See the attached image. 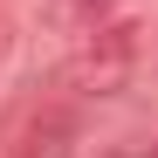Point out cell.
<instances>
[{
	"mask_svg": "<svg viewBox=\"0 0 158 158\" xmlns=\"http://www.w3.org/2000/svg\"><path fill=\"white\" fill-rule=\"evenodd\" d=\"M131 69H138V14H110V21L76 28L62 83H69V96H117L131 83Z\"/></svg>",
	"mask_w": 158,
	"mask_h": 158,
	"instance_id": "6da1fadb",
	"label": "cell"
},
{
	"mask_svg": "<svg viewBox=\"0 0 158 158\" xmlns=\"http://www.w3.org/2000/svg\"><path fill=\"white\" fill-rule=\"evenodd\" d=\"M76 138H83V110H76V96H41V103H28V110L7 124L0 158H69Z\"/></svg>",
	"mask_w": 158,
	"mask_h": 158,
	"instance_id": "7a4b0ae2",
	"label": "cell"
},
{
	"mask_svg": "<svg viewBox=\"0 0 158 158\" xmlns=\"http://www.w3.org/2000/svg\"><path fill=\"white\" fill-rule=\"evenodd\" d=\"M110 158H158V144H124V151H110Z\"/></svg>",
	"mask_w": 158,
	"mask_h": 158,
	"instance_id": "3957f363",
	"label": "cell"
},
{
	"mask_svg": "<svg viewBox=\"0 0 158 158\" xmlns=\"http://www.w3.org/2000/svg\"><path fill=\"white\" fill-rule=\"evenodd\" d=\"M7 55H14V28L0 21V69H7Z\"/></svg>",
	"mask_w": 158,
	"mask_h": 158,
	"instance_id": "277c9868",
	"label": "cell"
}]
</instances>
